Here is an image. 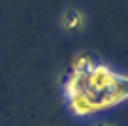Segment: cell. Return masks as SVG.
Returning a JSON list of instances; mask_svg holds the SVG:
<instances>
[{
    "label": "cell",
    "instance_id": "obj_1",
    "mask_svg": "<svg viewBox=\"0 0 128 126\" xmlns=\"http://www.w3.org/2000/svg\"><path fill=\"white\" fill-rule=\"evenodd\" d=\"M64 90L74 115H92L128 100V75L94 62L83 72L70 70Z\"/></svg>",
    "mask_w": 128,
    "mask_h": 126
},
{
    "label": "cell",
    "instance_id": "obj_3",
    "mask_svg": "<svg viewBox=\"0 0 128 126\" xmlns=\"http://www.w3.org/2000/svg\"><path fill=\"white\" fill-rule=\"evenodd\" d=\"M98 126H108V124H98Z\"/></svg>",
    "mask_w": 128,
    "mask_h": 126
},
{
    "label": "cell",
    "instance_id": "obj_2",
    "mask_svg": "<svg viewBox=\"0 0 128 126\" xmlns=\"http://www.w3.org/2000/svg\"><path fill=\"white\" fill-rule=\"evenodd\" d=\"M83 24H85V17H83L81 12H77V10H70V12L64 13L62 26L66 28V30H79Z\"/></svg>",
    "mask_w": 128,
    "mask_h": 126
}]
</instances>
